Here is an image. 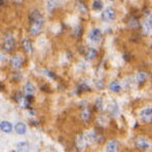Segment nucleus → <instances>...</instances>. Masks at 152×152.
Masks as SVG:
<instances>
[{
	"label": "nucleus",
	"instance_id": "5",
	"mask_svg": "<svg viewBox=\"0 0 152 152\" xmlns=\"http://www.w3.org/2000/svg\"><path fill=\"white\" fill-rule=\"evenodd\" d=\"M75 145L78 150H83L86 146V140L83 135H78L75 139Z\"/></svg>",
	"mask_w": 152,
	"mask_h": 152
},
{
	"label": "nucleus",
	"instance_id": "21",
	"mask_svg": "<svg viewBox=\"0 0 152 152\" xmlns=\"http://www.w3.org/2000/svg\"><path fill=\"white\" fill-rule=\"evenodd\" d=\"M17 147H18V151H28L29 150V144H28L27 142H20L18 145H17Z\"/></svg>",
	"mask_w": 152,
	"mask_h": 152
},
{
	"label": "nucleus",
	"instance_id": "30",
	"mask_svg": "<svg viewBox=\"0 0 152 152\" xmlns=\"http://www.w3.org/2000/svg\"><path fill=\"white\" fill-rule=\"evenodd\" d=\"M0 90H4V85H3L2 83H0Z\"/></svg>",
	"mask_w": 152,
	"mask_h": 152
},
{
	"label": "nucleus",
	"instance_id": "19",
	"mask_svg": "<svg viewBox=\"0 0 152 152\" xmlns=\"http://www.w3.org/2000/svg\"><path fill=\"white\" fill-rule=\"evenodd\" d=\"M72 35L75 39H79L82 35V27L80 25L76 26L72 31Z\"/></svg>",
	"mask_w": 152,
	"mask_h": 152
},
{
	"label": "nucleus",
	"instance_id": "29",
	"mask_svg": "<svg viewBox=\"0 0 152 152\" xmlns=\"http://www.w3.org/2000/svg\"><path fill=\"white\" fill-rule=\"evenodd\" d=\"M148 26L150 28H152V14L149 16V18H148Z\"/></svg>",
	"mask_w": 152,
	"mask_h": 152
},
{
	"label": "nucleus",
	"instance_id": "27",
	"mask_svg": "<svg viewBox=\"0 0 152 152\" xmlns=\"http://www.w3.org/2000/svg\"><path fill=\"white\" fill-rule=\"evenodd\" d=\"M96 86H97L98 88H104V86H105V84H104V82L102 81V80H96Z\"/></svg>",
	"mask_w": 152,
	"mask_h": 152
},
{
	"label": "nucleus",
	"instance_id": "20",
	"mask_svg": "<svg viewBox=\"0 0 152 152\" xmlns=\"http://www.w3.org/2000/svg\"><path fill=\"white\" fill-rule=\"evenodd\" d=\"M147 79V74L144 72H139L138 74L136 76V81L138 82L139 84L143 83V82H145Z\"/></svg>",
	"mask_w": 152,
	"mask_h": 152
},
{
	"label": "nucleus",
	"instance_id": "18",
	"mask_svg": "<svg viewBox=\"0 0 152 152\" xmlns=\"http://www.w3.org/2000/svg\"><path fill=\"white\" fill-rule=\"evenodd\" d=\"M58 2H59L58 0H47V4H46L47 10L53 12L56 9V7L58 6Z\"/></svg>",
	"mask_w": 152,
	"mask_h": 152
},
{
	"label": "nucleus",
	"instance_id": "6",
	"mask_svg": "<svg viewBox=\"0 0 152 152\" xmlns=\"http://www.w3.org/2000/svg\"><path fill=\"white\" fill-rule=\"evenodd\" d=\"M140 116L143 121H145V122H150L152 120V109L151 108H146V109L142 110L140 113Z\"/></svg>",
	"mask_w": 152,
	"mask_h": 152
},
{
	"label": "nucleus",
	"instance_id": "23",
	"mask_svg": "<svg viewBox=\"0 0 152 152\" xmlns=\"http://www.w3.org/2000/svg\"><path fill=\"white\" fill-rule=\"evenodd\" d=\"M77 7L81 14H88V7H86V5L82 1L77 2Z\"/></svg>",
	"mask_w": 152,
	"mask_h": 152
},
{
	"label": "nucleus",
	"instance_id": "14",
	"mask_svg": "<svg viewBox=\"0 0 152 152\" xmlns=\"http://www.w3.org/2000/svg\"><path fill=\"white\" fill-rule=\"evenodd\" d=\"M108 112H109L112 116H116L119 112L118 105H117L116 103H111L109 106H108Z\"/></svg>",
	"mask_w": 152,
	"mask_h": 152
},
{
	"label": "nucleus",
	"instance_id": "1",
	"mask_svg": "<svg viewBox=\"0 0 152 152\" xmlns=\"http://www.w3.org/2000/svg\"><path fill=\"white\" fill-rule=\"evenodd\" d=\"M29 21H30V28L29 32L32 35H37L41 32L43 26V17L38 10H33L29 14Z\"/></svg>",
	"mask_w": 152,
	"mask_h": 152
},
{
	"label": "nucleus",
	"instance_id": "15",
	"mask_svg": "<svg viewBox=\"0 0 152 152\" xmlns=\"http://www.w3.org/2000/svg\"><path fill=\"white\" fill-rule=\"evenodd\" d=\"M127 25H129V27L131 28V29H138V28L140 27V22H139V20L137 18L132 17V18L129 20Z\"/></svg>",
	"mask_w": 152,
	"mask_h": 152
},
{
	"label": "nucleus",
	"instance_id": "22",
	"mask_svg": "<svg viewBox=\"0 0 152 152\" xmlns=\"http://www.w3.org/2000/svg\"><path fill=\"white\" fill-rule=\"evenodd\" d=\"M34 90H35V88H34V85L32 83H30V82H27L25 85V92L27 95H33Z\"/></svg>",
	"mask_w": 152,
	"mask_h": 152
},
{
	"label": "nucleus",
	"instance_id": "17",
	"mask_svg": "<svg viewBox=\"0 0 152 152\" xmlns=\"http://www.w3.org/2000/svg\"><path fill=\"white\" fill-rule=\"evenodd\" d=\"M109 90L113 93H118V92H120V90H121V85L119 84L118 81L115 80V81H112L111 83L109 84Z\"/></svg>",
	"mask_w": 152,
	"mask_h": 152
},
{
	"label": "nucleus",
	"instance_id": "11",
	"mask_svg": "<svg viewBox=\"0 0 152 152\" xmlns=\"http://www.w3.org/2000/svg\"><path fill=\"white\" fill-rule=\"evenodd\" d=\"M0 130L4 133H10L12 130V125L8 121H2L0 122Z\"/></svg>",
	"mask_w": 152,
	"mask_h": 152
},
{
	"label": "nucleus",
	"instance_id": "13",
	"mask_svg": "<svg viewBox=\"0 0 152 152\" xmlns=\"http://www.w3.org/2000/svg\"><path fill=\"white\" fill-rule=\"evenodd\" d=\"M14 131L19 135H24L27 131V127H26V124L24 122H18L14 127Z\"/></svg>",
	"mask_w": 152,
	"mask_h": 152
},
{
	"label": "nucleus",
	"instance_id": "2",
	"mask_svg": "<svg viewBox=\"0 0 152 152\" xmlns=\"http://www.w3.org/2000/svg\"><path fill=\"white\" fill-rule=\"evenodd\" d=\"M14 38L12 34H6L4 36V41H3V48L6 51H12L14 48Z\"/></svg>",
	"mask_w": 152,
	"mask_h": 152
},
{
	"label": "nucleus",
	"instance_id": "9",
	"mask_svg": "<svg viewBox=\"0 0 152 152\" xmlns=\"http://www.w3.org/2000/svg\"><path fill=\"white\" fill-rule=\"evenodd\" d=\"M22 46H23L24 51L28 54H31L33 51V47H32V43L31 41L28 38H24L23 41H22Z\"/></svg>",
	"mask_w": 152,
	"mask_h": 152
},
{
	"label": "nucleus",
	"instance_id": "25",
	"mask_svg": "<svg viewBox=\"0 0 152 152\" xmlns=\"http://www.w3.org/2000/svg\"><path fill=\"white\" fill-rule=\"evenodd\" d=\"M95 106H96V108H97L98 110H101L102 108H103V100H102L101 98H98V99L96 100Z\"/></svg>",
	"mask_w": 152,
	"mask_h": 152
},
{
	"label": "nucleus",
	"instance_id": "16",
	"mask_svg": "<svg viewBox=\"0 0 152 152\" xmlns=\"http://www.w3.org/2000/svg\"><path fill=\"white\" fill-rule=\"evenodd\" d=\"M80 116H81V119L83 121H90L92 115H90V111L88 109V108H83V109L81 110Z\"/></svg>",
	"mask_w": 152,
	"mask_h": 152
},
{
	"label": "nucleus",
	"instance_id": "7",
	"mask_svg": "<svg viewBox=\"0 0 152 152\" xmlns=\"http://www.w3.org/2000/svg\"><path fill=\"white\" fill-rule=\"evenodd\" d=\"M90 38L94 42H99L102 39V32L100 29H93L90 33Z\"/></svg>",
	"mask_w": 152,
	"mask_h": 152
},
{
	"label": "nucleus",
	"instance_id": "10",
	"mask_svg": "<svg viewBox=\"0 0 152 152\" xmlns=\"http://www.w3.org/2000/svg\"><path fill=\"white\" fill-rule=\"evenodd\" d=\"M97 51L94 48H88L84 53V57H85V60L88 61H92L97 57Z\"/></svg>",
	"mask_w": 152,
	"mask_h": 152
},
{
	"label": "nucleus",
	"instance_id": "3",
	"mask_svg": "<svg viewBox=\"0 0 152 152\" xmlns=\"http://www.w3.org/2000/svg\"><path fill=\"white\" fill-rule=\"evenodd\" d=\"M135 145H136L137 148L142 149V150H147V149H149L151 146L150 142H149L147 139L142 138V137L136 139V141H135Z\"/></svg>",
	"mask_w": 152,
	"mask_h": 152
},
{
	"label": "nucleus",
	"instance_id": "28",
	"mask_svg": "<svg viewBox=\"0 0 152 152\" xmlns=\"http://www.w3.org/2000/svg\"><path fill=\"white\" fill-rule=\"evenodd\" d=\"M44 73H45V74H46L47 76H49V77H51V78H53V79H55V78L57 77V76H56L55 74H54L53 72H51V71H48V70H46Z\"/></svg>",
	"mask_w": 152,
	"mask_h": 152
},
{
	"label": "nucleus",
	"instance_id": "12",
	"mask_svg": "<svg viewBox=\"0 0 152 152\" xmlns=\"http://www.w3.org/2000/svg\"><path fill=\"white\" fill-rule=\"evenodd\" d=\"M117 149H118V142H117L116 140H111L108 142L107 148H106V150L108 152H114L116 151Z\"/></svg>",
	"mask_w": 152,
	"mask_h": 152
},
{
	"label": "nucleus",
	"instance_id": "26",
	"mask_svg": "<svg viewBox=\"0 0 152 152\" xmlns=\"http://www.w3.org/2000/svg\"><path fill=\"white\" fill-rule=\"evenodd\" d=\"M84 90H90V88H88V85H86V84H84V83H82V84H80L79 86H78V90H77V92H84Z\"/></svg>",
	"mask_w": 152,
	"mask_h": 152
},
{
	"label": "nucleus",
	"instance_id": "24",
	"mask_svg": "<svg viewBox=\"0 0 152 152\" xmlns=\"http://www.w3.org/2000/svg\"><path fill=\"white\" fill-rule=\"evenodd\" d=\"M102 7H103V3H102L101 0H96L94 3H93V8L95 10H100L102 9Z\"/></svg>",
	"mask_w": 152,
	"mask_h": 152
},
{
	"label": "nucleus",
	"instance_id": "4",
	"mask_svg": "<svg viewBox=\"0 0 152 152\" xmlns=\"http://www.w3.org/2000/svg\"><path fill=\"white\" fill-rule=\"evenodd\" d=\"M115 17H116V14H115V10L112 7L106 8V9L103 12V14H102V19H103V21H105V22L113 21L115 19Z\"/></svg>",
	"mask_w": 152,
	"mask_h": 152
},
{
	"label": "nucleus",
	"instance_id": "8",
	"mask_svg": "<svg viewBox=\"0 0 152 152\" xmlns=\"http://www.w3.org/2000/svg\"><path fill=\"white\" fill-rule=\"evenodd\" d=\"M10 64L14 68H20L23 65V58L21 55H14L10 60Z\"/></svg>",
	"mask_w": 152,
	"mask_h": 152
}]
</instances>
